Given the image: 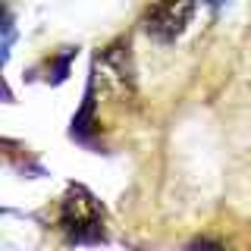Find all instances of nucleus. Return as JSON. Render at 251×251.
Instances as JSON below:
<instances>
[{"instance_id":"obj_3","label":"nucleus","mask_w":251,"mask_h":251,"mask_svg":"<svg viewBox=\"0 0 251 251\" xmlns=\"http://www.w3.org/2000/svg\"><path fill=\"white\" fill-rule=\"evenodd\" d=\"M13 41H16V25H13V13H6V16H3V63L10 60Z\"/></svg>"},{"instance_id":"obj_2","label":"nucleus","mask_w":251,"mask_h":251,"mask_svg":"<svg viewBox=\"0 0 251 251\" xmlns=\"http://www.w3.org/2000/svg\"><path fill=\"white\" fill-rule=\"evenodd\" d=\"M195 0H157L145 10V31L154 35L157 41H176L192 22Z\"/></svg>"},{"instance_id":"obj_4","label":"nucleus","mask_w":251,"mask_h":251,"mask_svg":"<svg viewBox=\"0 0 251 251\" xmlns=\"http://www.w3.org/2000/svg\"><path fill=\"white\" fill-rule=\"evenodd\" d=\"M204 3H210V6H223L226 0H204Z\"/></svg>"},{"instance_id":"obj_1","label":"nucleus","mask_w":251,"mask_h":251,"mask_svg":"<svg viewBox=\"0 0 251 251\" xmlns=\"http://www.w3.org/2000/svg\"><path fill=\"white\" fill-rule=\"evenodd\" d=\"M63 235L75 245H94L104 239V204H100L85 185L73 182L66 195L60 198V217H57Z\"/></svg>"}]
</instances>
